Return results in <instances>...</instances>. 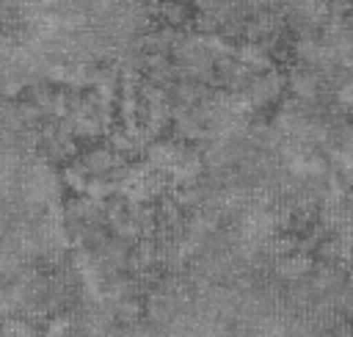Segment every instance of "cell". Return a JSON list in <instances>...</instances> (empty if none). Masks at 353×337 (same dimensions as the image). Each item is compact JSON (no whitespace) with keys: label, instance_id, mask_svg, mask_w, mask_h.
I'll use <instances>...</instances> for the list:
<instances>
[{"label":"cell","instance_id":"obj_1","mask_svg":"<svg viewBox=\"0 0 353 337\" xmlns=\"http://www.w3.org/2000/svg\"><path fill=\"white\" fill-rule=\"evenodd\" d=\"M157 14H160L163 25H168V28H185L190 19V8L185 0H160Z\"/></svg>","mask_w":353,"mask_h":337}]
</instances>
